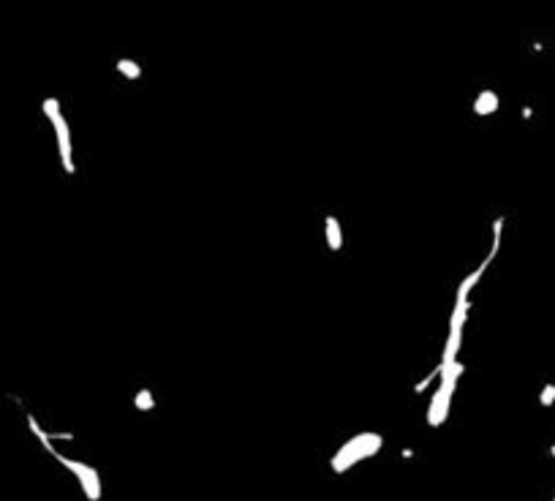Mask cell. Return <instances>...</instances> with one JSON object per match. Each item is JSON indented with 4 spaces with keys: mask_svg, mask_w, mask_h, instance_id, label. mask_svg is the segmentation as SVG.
I'll return each mask as SVG.
<instances>
[{
    "mask_svg": "<svg viewBox=\"0 0 555 501\" xmlns=\"http://www.w3.org/2000/svg\"><path fill=\"white\" fill-rule=\"evenodd\" d=\"M460 338H463V330H449V338H446V349H444V363L441 365L455 363L457 349H460Z\"/></svg>",
    "mask_w": 555,
    "mask_h": 501,
    "instance_id": "cell-7",
    "label": "cell"
},
{
    "mask_svg": "<svg viewBox=\"0 0 555 501\" xmlns=\"http://www.w3.org/2000/svg\"><path fill=\"white\" fill-rule=\"evenodd\" d=\"M488 265H490V259H485V262H482V265H479V267H476V270H474V273L468 275L466 281L460 283V289H457V300H468V295H471V289H474V286L479 283V278H482V273L488 270Z\"/></svg>",
    "mask_w": 555,
    "mask_h": 501,
    "instance_id": "cell-6",
    "label": "cell"
},
{
    "mask_svg": "<svg viewBox=\"0 0 555 501\" xmlns=\"http://www.w3.org/2000/svg\"><path fill=\"white\" fill-rule=\"evenodd\" d=\"M52 455L58 457V460L66 466L68 472L79 479V485H82V490H85V496H88L90 501L101 499V479H98V472H95L93 466H88V463H79V460H71V457L60 455L58 450H55Z\"/></svg>",
    "mask_w": 555,
    "mask_h": 501,
    "instance_id": "cell-4",
    "label": "cell"
},
{
    "mask_svg": "<svg viewBox=\"0 0 555 501\" xmlns=\"http://www.w3.org/2000/svg\"><path fill=\"white\" fill-rule=\"evenodd\" d=\"M539 401H542V406H550V403H553V401H555V385H547V387H544V392H542V398H539Z\"/></svg>",
    "mask_w": 555,
    "mask_h": 501,
    "instance_id": "cell-12",
    "label": "cell"
},
{
    "mask_svg": "<svg viewBox=\"0 0 555 501\" xmlns=\"http://www.w3.org/2000/svg\"><path fill=\"white\" fill-rule=\"evenodd\" d=\"M498 109V95L493 91H485L476 95V101H474V112L476 114H493Z\"/></svg>",
    "mask_w": 555,
    "mask_h": 501,
    "instance_id": "cell-5",
    "label": "cell"
},
{
    "mask_svg": "<svg viewBox=\"0 0 555 501\" xmlns=\"http://www.w3.org/2000/svg\"><path fill=\"white\" fill-rule=\"evenodd\" d=\"M381 436L378 433H359V436H354L352 441H346L337 453H335L333 457V472H337V474H343V472H349L354 463H359V460H365V457L376 455L378 450H381Z\"/></svg>",
    "mask_w": 555,
    "mask_h": 501,
    "instance_id": "cell-1",
    "label": "cell"
},
{
    "mask_svg": "<svg viewBox=\"0 0 555 501\" xmlns=\"http://www.w3.org/2000/svg\"><path fill=\"white\" fill-rule=\"evenodd\" d=\"M324 227H327V243H330V248L333 250H340L343 248V234H340V224H337V218H327L324 221Z\"/></svg>",
    "mask_w": 555,
    "mask_h": 501,
    "instance_id": "cell-8",
    "label": "cell"
},
{
    "mask_svg": "<svg viewBox=\"0 0 555 501\" xmlns=\"http://www.w3.org/2000/svg\"><path fill=\"white\" fill-rule=\"evenodd\" d=\"M136 409L139 411L153 409V395H150L147 389H139V392H136Z\"/></svg>",
    "mask_w": 555,
    "mask_h": 501,
    "instance_id": "cell-11",
    "label": "cell"
},
{
    "mask_svg": "<svg viewBox=\"0 0 555 501\" xmlns=\"http://www.w3.org/2000/svg\"><path fill=\"white\" fill-rule=\"evenodd\" d=\"M117 71H120L123 76H128V79H139V76H142V69H139L133 60H120V63H117Z\"/></svg>",
    "mask_w": 555,
    "mask_h": 501,
    "instance_id": "cell-10",
    "label": "cell"
},
{
    "mask_svg": "<svg viewBox=\"0 0 555 501\" xmlns=\"http://www.w3.org/2000/svg\"><path fill=\"white\" fill-rule=\"evenodd\" d=\"M44 112H46V117L52 120V126H55V134H58V147H60V161H63V169H66L68 175H71V172H74V161H71V137H68L66 120H63V114H60V104H58L55 98H46V101H44Z\"/></svg>",
    "mask_w": 555,
    "mask_h": 501,
    "instance_id": "cell-3",
    "label": "cell"
},
{
    "mask_svg": "<svg viewBox=\"0 0 555 501\" xmlns=\"http://www.w3.org/2000/svg\"><path fill=\"white\" fill-rule=\"evenodd\" d=\"M468 300H457L455 302V311H452V319H449V330H463V324H466V316H468Z\"/></svg>",
    "mask_w": 555,
    "mask_h": 501,
    "instance_id": "cell-9",
    "label": "cell"
},
{
    "mask_svg": "<svg viewBox=\"0 0 555 501\" xmlns=\"http://www.w3.org/2000/svg\"><path fill=\"white\" fill-rule=\"evenodd\" d=\"M460 373H463V363H457V360L452 365H441V385H439L433 401H430V409H427V425L430 428H439L446 420V411H449V403H452L455 385H457Z\"/></svg>",
    "mask_w": 555,
    "mask_h": 501,
    "instance_id": "cell-2",
    "label": "cell"
}]
</instances>
